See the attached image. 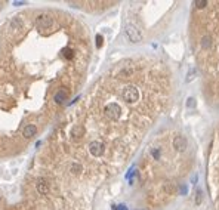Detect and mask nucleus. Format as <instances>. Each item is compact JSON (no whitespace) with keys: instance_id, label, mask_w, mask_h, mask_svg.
<instances>
[{"instance_id":"f257e3e1","label":"nucleus","mask_w":219,"mask_h":210,"mask_svg":"<svg viewBox=\"0 0 219 210\" xmlns=\"http://www.w3.org/2000/svg\"><path fill=\"white\" fill-rule=\"evenodd\" d=\"M121 96H123V99L129 104H133L139 99V90L136 89L135 86H126L125 89H123V92H121Z\"/></svg>"},{"instance_id":"f03ea898","label":"nucleus","mask_w":219,"mask_h":210,"mask_svg":"<svg viewBox=\"0 0 219 210\" xmlns=\"http://www.w3.org/2000/svg\"><path fill=\"white\" fill-rule=\"evenodd\" d=\"M104 113L105 116L111 120H118L120 116H121V107L116 104V102H111V104H107L105 108H104Z\"/></svg>"},{"instance_id":"7ed1b4c3","label":"nucleus","mask_w":219,"mask_h":210,"mask_svg":"<svg viewBox=\"0 0 219 210\" xmlns=\"http://www.w3.org/2000/svg\"><path fill=\"white\" fill-rule=\"evenodd\" d=\"M125 33H126V37L132 43H139L142 40V34H141V31H139L135 25H126Z\"/></svg>"},{"instance_id":"20e7f679","label":"nucleus","mask_w":219,"mask_h":210,"mask_svg":"<svg viewBox=\"0 0 219 210\" xmlns=\"http://www.w3.org/2000/svg\"><path fill=\"white\" fill-rule=\"evenodd\" d=\"M34 22H36V25L40 27V28H49L52 25V18L48 13H40V15L36 17Z\"/></svg>"},{"instance_id":"39448f33","label":"nucleus","mask_w":219,"mask_h":210,"mask_svg":"<svg viewBox=\"0 0 219 210\" xmlns=\"http://www.w3.org/2000/svg\"><path fill=\"white\" fill-rule=\"evenodd\" d=\"M89 151H90L92 155L99 157V155H102L104 151H105V145L102 142H99V141H93V142L89 143Z\"/></svg>"},{"instance_id":"423d86ee","label":"nucleus","mask_w":219,"mask_h":210,"mask_svg":"<svg viewBox=\"0 0 219 210\" xmlns=\"http://www.w3.org/2000/svg\"><path fill=\"white\" fill-rule=\"evenodd\" d=\"M173 148H175L176 151H179V152L185 151V148H186V139L184 138V136H176V138L173 139Z\"/></svg>"},{"instance_id":"0eeeda50","label":"nucleus","mask_w":219,"mask_h":210,"mask_svg":"<svg viewBox=\"0 0 219 210\" xmlns=\"http://www.w3.org/2000/svg\"><path fill=\"white\" fill-rule=\"evenodd\" d=\"M36 188H37V191L40 194H48L49 193V184H48V181L46 179H37V182H36Z\"/></svg>"},{"instance_id":"6e6552de","label":"nucleus","mask_w":219,"mask_h":210,"mask_svg":"<svg viewBox=\"0 0 219 210\" xmlns=\"http://www.w3.org/2000/svg\"><path fill=\"white\" fill-rule=\"evenodd\" d=\"M84 133V129L83 126H80V124H74V126L71 127V136L74 138V139H79V138H82Z\"/></svg>"},{"instance_id":"1a4fd4ad","label":"nucleus","mask_w":219,"mask_h":210,"mask_svg":"<svg viewBox=\"0 0 219 210\" xmlns=\"http://www.w3.org/2000/svg\"><path fill=\"white\" fill-rule=\"evenodd\" d=\"M36 133H37V129H36V126H33V124H28V126L24 127V130H22V135L25 136V138H33V136H36Z\"/></svg>"},{"instance_id":"9d476101","label":"nucleus","mask_w":219,"mask_h":210,"mask_svg":"<svg viewBox=\"0 0 219 210\" xmlns=\"http://www.w3.org/2000/svg\"><path fill=\"white\" fill-rule=\"evenodd\" d=\"M67 95H68V93H67V90H65V89H61V90H59V92L55 95V101L58 102V104L64 102L65 99H67Z\"/></svg>"},{"instance_id":"9b49d317","label":"nucleus","mask_w":219,"mask_h":210,"mask_svg":"<svg viewBox=\"0 0 219 210\" xmlns=\"http://www.w3.org/2000/svg\"><path fill=\"white\" fill-rule=\"evenodd\" d=\"M10 25L13 27V28H17V30H21V28L24 27V22H22L21 17H17V18H13V19L10 21Z\"/></svg>"},{"instance_id":"f8f14e48","label":"nucleus","mask_w":219,"mask_h":210,"mask_svg":"<svg viewBox=\"0 0 219 210\" xmlns=\"http://www.w3.org/2000/svg\"><path fill=\"white\" fill-rule=\"evenodd\" d=\"M132 74H133V70L127 67V68H123V70L118 73V77H120V78H129Z\"/></svg>"},{"instance_id":"ddd939ff","label":"nucleus","mask_w":219,"mask_h":210,"mask_svg":"<svg viewBox=\"0 0 219 210\" xmlns=\"http://www.w3.org/2000/svg\"><path fill=\"white\" fill-rule=\"evenodd\" d=\"M212 46V37L210 36H203L202 37V48L203 49H209Z\"/></svg>"},{"instance_id":"4468645a","label":"nucleus","mask_w":219,"mask_h":210,"mask_svg":"<svg viewBox=\"0 0 219 210\" xmlns=\"http://www.w3.org/2000/svg\"><path fill=\"white\" fill-rule=\"evenodd\" d=\"M61 53H62V56H64L65 59H71L73 56H74V52H73V49H70V48L62 49V51H61Z\"/></svg>"},{"instance_id":"2eb2a0df","label":"nucleus","mask_w":219,"mask_h":210,"mask_svg":"<svg viewBox=\"0 0 219 210\" xmlns=\"http://www.w3.org/2000/svg\"><path fill=\"white\" fill-rule=\"evenodd\" d=\"M70 170H71L74 175H79V173L82 172V166H80V164H77V163H73V164H71V167H70Z\"/></svg>"},{"instance_id":"dca6fc26","label":"nucleus","mask_w":219,"mask_h":210,"mask_svg":"<svg viewBox=\"0 0 219 210\" xmlns=\"http://www.w3.org/2000/svg\"><path fill=\"white\" fill-rule=\"evenodd\" d=\"M194 5H195L198 9H203V8H206V6H207V2H206V0H195V2H194Z\"/></svg>"},{"instance_id":"f3484780","label":"nucleus","mask_w":219,"mask_h":210,"mask_svg":"<svg viewBox=\"0 0 219 210\" xmlns=\"http://www.w3.org/2000/svg\"><path fill=\"white\" fill-rule=\"evenodd\" d=\"M151 154H152V157H154L156 160H159V158H160V154H161V151L159 150V148H156V150H152V151H151Z\"/></svg>"},{"instance_id":"a211bd4d","label":"nucleus","mask_w":219,"mask_h":210,"mask_svg":"<svg viewBox=\"0 0 219 210\" xmlns=\"http://www.w3.org/2000/svg\"><path fill=\"white\" fill-rule=\"evenodd\" d=\"M203 200V195H202V191L200 189H197V198H195V204H200Z\"/></svg>"},{"instance_id":"6ab92c4d","label":"nucleus","mask_w":219,"mask_h":210,"mask_svg":"<svg viewBox=\"0 0 219 210\" xmlns=\"http://www.w3.org/2000/svg\"><path fill=\"white\" fill-rule=\"evenodd\" d=\"M194 74H195V70H191L190 73H188V77H186V82H191L194 78Z\"/></svg>"},{"instance_id":"aec40b11","label":"nucleus","mask_w":219,"mask_h":210,"mask_svg":"<svg viewBox=\"0 0 219 210\" xmlns=\"http://www.w3.org/2000/svg\"><path fill=\"white\" fill-rule=\"evenodd\" d=\"M96 46H98V48H101L102 46V36L101 34H98V36H96Z\"/></svg>"},{"instance_id":"412c9836","label":"nucleus","mask_w":219,"mask_h":210,"mask_svg":"<svg viewBox=\"0 0 219 210\" xmlns=\"http://www.w3.org/2000/svg\"><path fill=\"white\" fill-rule=\"evenodd\" d=\"M186 105L193 108L194 105H195V102H194V98H188V101H186Z\"/></svg>"}]
</instances>
